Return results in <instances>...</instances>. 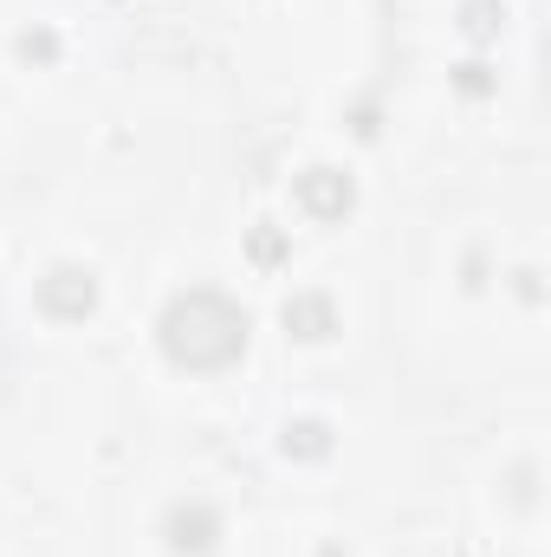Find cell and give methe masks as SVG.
<instances>
[{
	"label": "cell",
	"mask_w": 551,
	"mask_h": 557,
	"mask_svg": "<svg viewBox=\"0 0 551 557\" xmlns=\"http://www.w3.org/2000/svg\"><path fill=\"white\" fill-rule=\"evenodd\" d=\"M292 201L311 214V221H344L351 208H357V182L344 175V169H331V162H311L305 175H292Z\"/></svg>",
	"instance_id": "3957f363"
},
{
	"label": "cell",
	"mask_w": 551,
	"mask_h": 557,
	"mask_svg": "<svg viewBox=\"0 0 551 557\" xmlns=\"http://www.w3.org/2000/svg\"><path fill=\"white\" fill-rule=\"evenodd\" d=\"M454 91H461V98H487V91H493V65H480V59L454 65Z\"/></svg>",
	"instance_id": "9c48e42d"
},
{
	"label": "cell",
	"mask_w": 551,
	"mask_h": 557,
	"mask_svg": "<svg viewBox=\"0 0 551 557\" xmlns=\"http://www.w3.org/2000/svg\"><path fill=\"white\" fill-rule=\"evenodd\" d=\"M279 447H285V460H325L331 454V428L318 416H298V421H285V441Z\"/></svg>",
	"instance_id": "8992f818"
},
{
	"label": "cell",
	"mask_w": 551,
	"mask_h": 557,
	"mask_svg": "<svg viewBox=\"0 0 551 557\" xmlns=\"http://www.w3.org/2000/svg\"><path fill=\"white\" fill-rule=\"evenodd\" d=\"M285 253H292V240H285L279 227H254V234H247V260H254V267H285Z\"/></svg>",
	"instance_id": "ba28073f"
},
{
	"label": "cell",
	"mask_w": 551,
	"mask_h": 557,
	"mask_svg": "<svg viewBox=\"0 0 551 557\" xmlns=\"http://www.w3.org/2000/svg\"><path fill=\"white\" fill-rule=\"evenodd\" d=\"M279 324H285V337H298V344H325V337L338 331V305H331V292H292V298L279 305Z\"/></svg>",
	"instance_id": "5b68a950"
},
{
	"label": "cell",
	"mask_w": 551,
	"mask_h": 557,
	"mask_svg": "<svg viewBox=\"0 0 551 557\" xmlns=\"http://www.w3.org/2000/svg\"><path fill=\"white\" fill-rule=\"evenodd\" d=\"M247 337H254V318H247L228 292H215V285L175 292V298L162 305V318H156L162 357H169L175 370H188V376H215V370L241 363V357H247Z\"/></svg>",
	"instance_id": "6da1fadb"
},
{
	"label": "cell",
	"mask_w": 551,
	"mask_h": 557,
	"mask_svg": "<svg viewBox=\"0 0 551 557\" xmlns=\"http://www.w3.org/2000/svg\"><path fill=\"white\" fill-rule=\"evenodd\" d=\"M20 59H26V65H52V59H59V39H52L46 26H33V33H20Z\"/></svg>",
	"instance_id": "30bf717a"
},
{
	"label": "cell",
	"mask_w": 551,
	"mask_h": 557,
	"mask_svg": "<svg viewBox=\"0 0 551 557\" xmlns=\"http://www.w3.org/2000/svg\"><path fill=\"white\" fill-rule=\"evenodd\" d=\"M162 545L175 557H208L221 545V512H215L208 499H175V506L162 512Z\"/></svg>",
	"instance_id": "277c9868"
},
{
	"label": "cell",
	"mask_w": 551,
	"mask_h": 557,
	"mask_svg": "<svg viewBox=\"0 0 551 557\" xmlns=\"http://www.w3.org/2000/svg\"><path fill=\"white\" fill-rule=\"evenodd\" d=\"M351 131H357V137H377V111H370V104H357V117H351Z\"/></svg>",
	"instance_id": "8fae6325"
},
{
	"label": "cell",
	"mask_w": 551,
	"mask_h": 557,
	"mask_svg": "<svg viewBox=\"0 0 551 557\" xmlns=\"http://www.w3.org/2000/svg\"><path fill=\"white\" fill-rule=\"evenodd\" d=\"M461 33H467L474 46L500 39V33H506V7H500V0H461Z\"/></svg>",
	"instance_id": "52a82bcc"
},
{
	"label": "cell",
	"mask_w": 551,
	"mask_h": 557,
	"mask_svg": "<svg viewBox=\"0 0 551 557\" xmlns=\"http://www.w3.org/2000/svg\"><path fill=\"white\" fill-rule=\"evenodd\" d=\"M39 311L52 324H85L98 311V273L91 267H72V260L46 267V278H39Z\"/></svg>",
	"instance_id": "7a4b0ae2"
}]
</instances>
